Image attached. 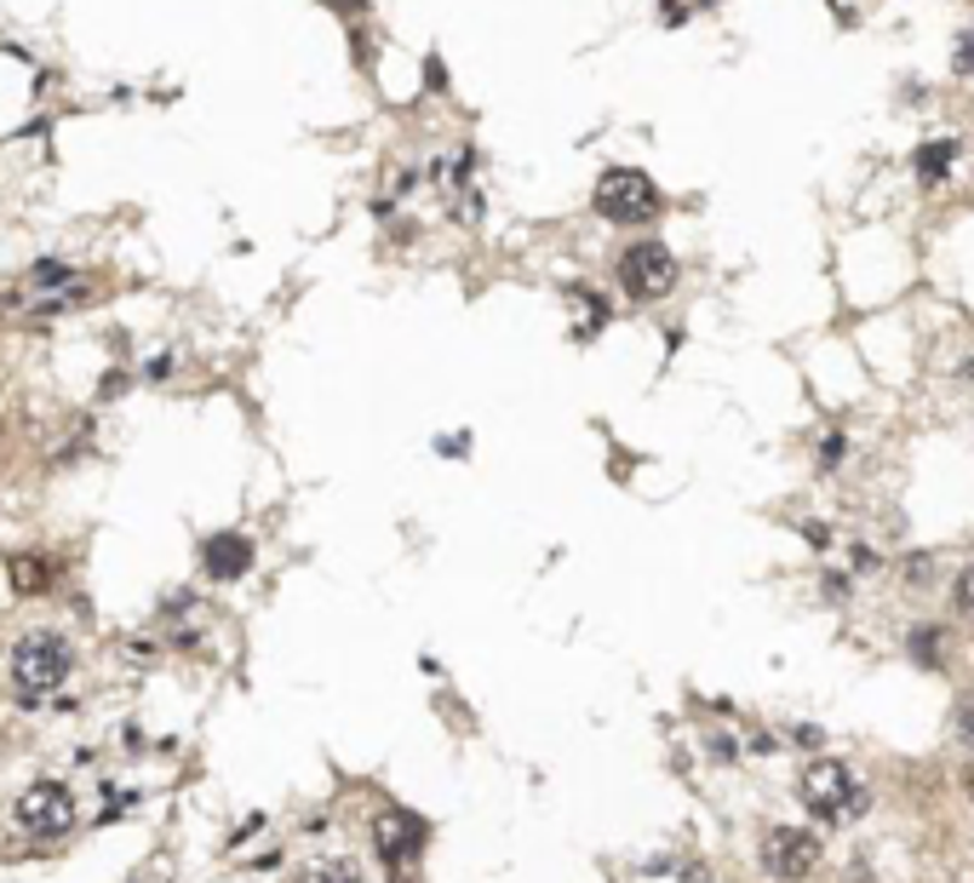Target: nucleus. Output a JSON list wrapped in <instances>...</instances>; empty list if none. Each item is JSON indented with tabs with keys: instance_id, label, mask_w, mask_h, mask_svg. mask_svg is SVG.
I'll list each match as a JSON object with an SVG mask.
<instances>
[{
	"instance_id": "19",
	"label": "nucleus",
	"mask_w": 974,
	"mask_h": 883,
	"mask_svg": "<svg viewBox=\"0 0 974 883\" xmlns=\"http://www.w3.org/2000/svg\"><path fill=\"white\" fill-rule=\"evenodd\" d=\"M712 757H722V763H734V740H728V734H712Z\"/></svg>"
},
{
	"instance_id": "23",
	"label": "nucleus",
	"mask_w": 974,
	"mask_h": 883,
	"mask_svg": "<svg viewBox=\"0 0 974 883\" xmlns=\"http://www.w3.org/2000/svg\"><path fill=\"white\" fill-rule=\"evenodd\" d=\"M682 883H717V878L705 872V867H688V872H682Z\"/></svg>"
},
{
	"instance_id": "10",
	"label": "nucleus",
	"mask_w": 974,
	"mask_h": 883,
	"mask_svg": "<svg viewBox=\"0 0 974 883\" xmlns=\"http://www.w3.org/2000/svg\"><path fill=\"white\" fill-rule=\"evenodd\" d=\"M906 649H911V660H918L923 671H940V660H946V649H940V626H918Z\"/></svg>"
},
{
	"instance_id": "3",
	"label": "nucleus",
	"mask_w": 974,
	"mask_h": 883,
	"mask_svg": "<svg viewBox=\"0 0 974 883\" xmlns=\"http://www.w3.org/2000/svg\"><path fill=\"white\" fill-rule=\"evenodd\" d=\"M591 207L607 218V225H648V218L665 207V195H659L654 178L637 172V167H607L597 178V190H591Z\"/></svg>"
},
{
	"instance_id": "21",
	"label": "nucleus",
	"mask_w": 974,
	"mask_h": 883,
	"mask_svg": "<svg viewBox=\"0 0 974 883\" xmlns=\"http://www.w3.org/2000/svg\"><path fill=\"white\" fill-rule=\"evenodd\" d=\"M825 597H848V574H825Z\"/></svg>"
},
{
	"instance_id": "17",
	"label": "nucleus",
	"mask_w": 974,
	"mask_h": 883,
	"mask_svg": "<svg viewBox=\"0 0 974 883\" xmlns=\"http://www.w3.org/2000/svg\"><path fill=\"white\" fill-rule=\"evenodd\" d=\"M843 431H831V436H820V471H831V465H843Z\"/></svg>"
},
{
	"instance_id": "15",
	"label": "nucleus",
	"mask_w": 974,
	"mask_h": 883,
	"mask_svg": "<svg viewBox=\"0 0 974 883\" xmlns=\"http://www.w3.org/2000/svg\"><path fill=\"white\" fill-rule=\"evenodd\" d=\"M310 883H361V867L356 860H321L310 872Z\"/></svg>"
},
{
	"instance_id": "5",
	"label": "nucleus",
	"mask_w": 974,
	"mask_h": 883,
	"mask_svg": "<svg viewBox=\"0 0 974 883\" xmlns=\"http://www.w3.org/2000/svg\"><path fill=\"white\" fill-rule=\"evenodd\" d=\"M820 837L808 827H768L757 843V867L774 878V883H803L808 872L820 867Z\"/></svg>"
},
{
	"instance_id": "11",
	"label": "nucleus",
	"mask_w": 974,
	"mask_h": 883,
	"mask_svg": "<svg viewBox=\"0 0 974 883\" xmlns=\"http://www.w3.org/2000/svg\"><path fill=\"white\" fill-rule=\"evenodd\" d=\"M900 586H906V591H928V586H935V556H928V551H911V556L900 562Z\"/></svg>"
},
{
	"instance_id": "20",
	"label": "nucleus",
	"mask_w": 974,
	"mask_h": 883,
	"mask_svg": "<svg viewBox=\"0 0 974 883\" xmlns=\"http://www.w3.org/2000/svg\"><path fill=\"white\" fill-rule=\"evenodd\" d=\"M424 69H431V92H441V87H448V69H441V57H431V64H424Z\"/></svg>"
},
{
	"instance_id": "18",
	"label": "nucleus",
	"mask_w": 974,
	"mask_h": 883,
	"mask_svg": "<svg viewBox=\"0 0 974 883\" xmlns=\"http://www.w3.org/2000/svg\"><path fill=\"white\" fill-rule=\"evenodd\" d=\"M35 281H40V287H57V281H69V265H52V258H47V265L35 270Z\"/></svg>"
},
{
	"instance_id": "4",
	"label": "nucleus",
	"mask_w": 974,
	"mask_h": 883,
	"mask_svg": "<svg viewBox=\"0 0 974 883\" xmlns=\"http://www.w3.org/2000/svg\"><path fill=\"white\" fill-rule=\"evenodd\" d=\"M677 253L665 247V241H631V247L619 253V287L625 298H637V305H654L677 287Z\"/></svg>"
},
{
	"instance_id": "14",
	"label": "nucleus",
	"mask_w": 974,
	"mask_h": 883,
	"mask_svg": "<svg viewBox=\"0 0 974 883\" xmlns=\"http://www.w3.org/2000/svg\"><path fill=\"white\" fill-rule=\"evenodd\" d=\"M951 609H958L963 619H974V562L958 568V579H951Z\"/></svg>"
},
{
	"instance_id": "13",
	"label": "nucleus",
	"mask_w": 974,
	"mask_h": 883,
	"mask_svg": "<svg viewBox=\"0 0 974 883\" xmlns=\"http://www.w3.org/2000/svg\"><path fill=\"white\" fill-rule=\"evenodd\" d=\"M951 75L958 80L974 75V29H958V40H951Z\"/></svg>"
},
{
	"instance_id": "2",
	"label": "nucleus",
	"mask_w": 974,
	"mask_h": 883,
	"mask_svg": "<svg viewBox=\"0 0 974 883\" xmlns=\"http://www.w3.org/2000/svg\"><path fill=\"white\" fill-rule=\"evenodd\" d=\"M7 671H12V682H17L29 700H35V694H52L57 682L75 671V649H69L64 631H29V637L12 642Z\"/></svg>"
},
{
	"instance_id": "6",
	"label": "nucleus",
	"mask_w": 974,
	"mask_h": 883,
	"mask_svg": "<svg viewBox=\"0 0 974 883\" xmlns=\"http://www.w3.org/2000/svg\"><path fill=\"white\" fill-rule=\"evenodd\" d=\"M12 827L29 837H64L75 827V792L64 780H40V786H29L12 803Z\"/></svg>"
},
{
	"instance_id": "8",
	"label": "nucleus",
	"mask_w": 974,
	"mask_h": 883,
	"mask_svg": "<svg viewBox=\"0 0 974 883\" xmlns=\"http://www.w3.org/2000/svg\"><path fill=\"white\" fill-rule=\"evenodd\" d=\"M201 568H207V579H218V586H230V579H241L253 568V539L247 534H213L207 546H201Z\"/></svg>"
},
{
	"instance_id": "1",
	"label": "nucleus",
	"mask_w": 974,
	"mask_h": 883,
	"mask_svg": "<svg viewBox=\"0 0 974 883\" xmlns=\"http://www.w3.org/2000/svg\"><path fill=\"white\" fill-rule=\"evenodd\" d=\"M803 803L815 809V820H825V827H848V820H860L871 809V792H866V780L848 769V763L820 757V763L803 769Z\"/></svg>"
},
{
	"instance_id": "22",
	"label": "nucleus",
	"mask_w": 974,
	"mask_h": 883,
	"mask_svg": "<svg viewBox=\"0 0 974 883\" xmlns=\"http://www.w3.org/2000/svg\"><path fill=\"white\" fill-rule=\"evenodd\" d=\"M441 453H471V436H441Z\"/></svg>"
},
{
	"instance_id": "16",
	"label": "nucleus",
	"mask_w": 974,
	"mask_h": 883,
	"mask_svg": "<svg viewBox=\"0 0 974 883\" xmlns=\"http://www.w3.org/2000/svg\"><path fill=\"white\" fill-rule=\"evenodd\" d=\"M951 729H958V740H963V746L974 752V689L958 700V722H951Z\"/></svg>"
},
{
	"instance_id": "12",
	"label": "nucleus",
	"mask_w": 974,
	"mask_h": 883,
	"mask_svg": "<svg viewBox=\"0 0 974 883\" xmlns=\"http://www.w3.org/2000/svg\"><path fill=\"white\" fill-rule=\"evenodd\" d=\"M12 586H17V591H47V586H52V579H47V562H40V556H17V562H12Z\"/></svg>"
},
{
	"instance_id": "9",
	"label": "nucleus",
	"mask_w": 974,
	"mask_h": 883,
	"mask_svg": "<svg viewBox=\"0 0 974 883\" xmlns=\"http://www.w3.org/2000/svg\"><path fill=\"white\" fill-rule=\"evenodd\" d=\"M958 155H963L958 138H923V144L911 150V172H918V184H923V190H935V184H946V178H951Z\"/></svg>"
},
{
	"instance_id": "24",
	"label": "nucleus",
	"mask_w": 974,
	"mask_h": 883,
	"mask_svg": "<svg viewBox=\"0 0 974 883\" xmlns=\"http://www.w3.org/2000/svg\"><path fill=\"white\" fill-rule=\"evenodd\" d=\"M338 12H368V0H333Z\"/></svg>"
},
{
	"instance_id": "7",
	"label": "nucleus",
	"mask_w": 974,
	"mask_h": 883,
	"mask_svg": "<svg viewBox=\"0 0 974 883\" xmlns=\"http://www.w3.org/2000/svg\"><path fill=\"white\" fill-rule=\"evenodd\" d=\"M424 837H431V827H424L413 809H384V815L373 820V849H379V860H384L390 872L408 867V860H419Z\"/></svg>"
}]
</instances>
